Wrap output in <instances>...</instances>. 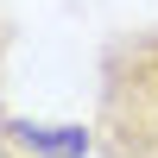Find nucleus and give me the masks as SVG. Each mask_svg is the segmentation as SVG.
<instances>
[{"instance_id":"nucleus-1","label":"nucleus","mask_w":158,"mask_h":158,"mask_svg":"<svg viewBox=\"0 0 158 158\" xmlns=\"http://www.w3.org/2000/svg\"><path fill=\"white\" fill-rule=\"evenodd\" d=\"M95 158H158V25L114 32L95 57Z\"/></svg>"},{"instance_id":"nucleus-2","label":"nucleus","mask_w":158,"mask_h":158,"mask_svg":"<svg viewBox=\"0 0 158 158\" xmlns=\"http://www.w3.org/2000/svg\"><path fill=\"white\" fill-rule=\"evenodd\" d=\"M0 127H6L13 146H25L32 158H89L95 152V127H82V120H25V114L0 108Z\"/></svg>"},{"instance_id":"nucleus-3","label":"nucleus","mask_w":158,"mask_h":158,"mask_svg":"<svg viewBox=\"0 0 158 158\" xmlns=\"http://www.w3.org/2000/svg\"><path fill=\"white\" fill-rule=\"evenodd\" d=\"M6 57H13V19L0 13V89H6Z\"/></svg>"},{"instance_id":"nucleus-4","label":"nucleus","mask_w":158,"mask_h":158,"mask_svg":"<svg viewBox=\"0 0 158 158\" xmlns=\"http://www.w3.org/2000/svg\"><path fill=\"white\" fill-rule=\"evenodd\" d=\"M0 158H32V152H25V146H13V139H6V127H0Z\"/></svg>"}]
</instances>
